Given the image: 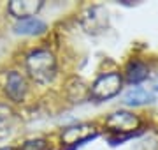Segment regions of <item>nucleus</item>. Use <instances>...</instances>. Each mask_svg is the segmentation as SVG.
<instances>
[{"label": "nucleus", "instance_id": "nucleus-1", "mask_svg": "<svg viewBox=\"0 0 158 150\" xmlns=\"http://www.w3.org/2000/svg\"><path fill=\"white\" fill-rule=\"evenodd\" d=\"M25 67L35 83L46 85L56 76V58L48 50H34L27 55Z\"/></svg>", "mask_w": 158, "mask_h": 150}, {"label": "nucleus", "instance_id": "nucleus-2", "mask_svg": "<svg viewBox=\"0 0 158 150\" xmlns=\"http://www.w3.org/2000/svg\"><path fill=\"white\" fill-rule=\"evenodd\" d=\"M123 85V78L118 73H106L100 74L93 81V85L90 88V97L97 99V101H106L114 95H118Z\"/></svg>", "mask_w": 158, "mask_h": 150}, {"label": "nucleus", "instance_id": "nucleus-3", "mask_svg": "<svg viewBox=\"0 0 158 150\" xmlns=\"http://www.w3.org/2000/svg\"><path fill=\"white\" fill-rule=\"evenodd\" d=\"M81 25L88 34H100L107 29L109 25V16L107 11L100 6H93L88 7L83 16H81Z\"/></svg>", "mask_w": 158, "mask_h": 150}, {"label": "nucleus", "instance_id": "nucleus-4", "mask_svg": "<svg viewBox=\"0 0 158 150\" xmlns=\"http://www.w3.org/2000/svg\"><path fill=\"white\" fill-rule=\"evenodd\" d=\"M139 126H141L139 117L130 111H116L113 115H109L106 120V127L113 133H132L139 129Z\"/></svg>", "mask_w": 158, "mask_h": 150}, {"label": "nucleus", "instance_id": "nucleus-5", "mask_svg": "<svg viewBox=\"0 0 158 150\" xmlns=\"http://www.w3.org/2000/svg\"><path fill=\"white\" fill-rule=\"evenodd\" d=\"M4 92L14 103L23 101L28 92V83L25 80V76L18 71H9L6 74V80H4Z\"/></svg>", "mask_w": 158, "mask_h": 150}, {"label": "nucleus", "instance_id": "nucleus-6", "mask_svg": "<svg viewBox=\"0 0 158 150\" xmlns=\"http://www.w3.org/2000/svg\"><path fill=\"white\" fill-rule=\"evenodd\" d=\"M42 6H44L42 0H12L7 6V11L16 20H27V18H35Z\"/></svg>", "mask_w": 158, "mask_h": 150}, {"label": "nucleus", "instance_id": "nucleus-7", "mask_svg": "<svg viewBox=\"0 0 158 150\" xmlns=\"http://www.w3.org/2000/svg\"><path fill=\"white\" fill-rule=\"evenodd\" d=\"M97 134L95 127L90 124H77V126L65 127V131L62 133V141L65 145H79L86 141V139L93 138Z\"/></svg>", "mask_w": 158, "mask_h": 150}, {"label": "nucleus", "instance_id": "nucleus-8", "mask_svg": "<svg viewBox=\"0 0 158 150\" xmlns=\"http://www.w3.org/2000/svg\"><path fill=\"white\" fill-rule=\"evenodd\" d=\"M46 30V23L39 18H27V20H18L14 25V32L21 35H39Z\"/></svg>", "mask_w": 158, "mask_h": 150}, {"label": "nucleus", "instance_id": "nucleus-9", "mask_svg": "<svg viewBox=\"0 0 158 150\" xmlns=\"http://www.w3.org/2000/svg\"><path fill=\"white\" fill-rule=\"evenodd\" d=\"M125 76H127V81H130V83H141L149 76V67L141 60H132L125 69Z\"/></svg>", "mask_w": 158, "mask_h": 150}, {"label": "nucleus", "instance_id": "nucleus-10", "mask_svg": "<svg viewBox=\"0 0 158 150\" xmlns=\"http://www.w3.org/2000/svg\"><path fill=\"white\" fill-rule=\"evenodd\" d=\"M153 101H155V94H153L151 90H146V88H141V87L130 88L128 92L125 94V103L127 104H134V106L153 103Z\"/></svg>", "mask_w": 158, "mask_h": 150}, {"label": "nucleus", "instance_id": "nucleus-11", "mask_svg": "<svg viewBox=\"0 0 158 150\" xmlns=\"http://www.w3.org/2000/svg\"><path fill=\"white\" fill-rule=\"evenodd\" d=\"M12 120H14V113L11 111V108H7L6 104H0V138L11 133Z\"/></svg>", "mask_w": 158, "mask_h": 150}, {"label": "nucleus", "instance_id": "nucleus-12", "mask_svg": "<svg viewBox=\"0 0 158 150\" xmlns=\"http://www.w3.org/2000/svg\"><path fill=\"white\" fill-rule=\"evenodd\" d=\"M46 148V139L37 138V139H28L19 150H44Z\"/></svg>", "mask_w": 158, "mask_h": 150}, {"label": "nucleus", "instance_id": "nucleus-13", "mask_svg": "<svg viewBox=\"0 0 158 150\" xmlns=\"http://www.w3.org/2000/svg\"><path fill=\"white\" fill-rule=\"evenodd\" d=\"M0 150H19V148H16V147H2Z\"/></svg>", "mask_w": 158, "mask_h": 150}]
</instances>
